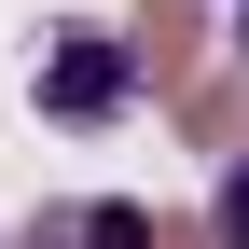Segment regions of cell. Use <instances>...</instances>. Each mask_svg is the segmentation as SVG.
Listing matches in <instances>:
<instances>
[{
  "mask_svg": "<svg viewBox=\"0 0 249 249\" xmlns=\"http://www.w3.org/2000/svg\"><path fill=\"white\" fill-rule=\"evenodd\" d=\"M152 249H222V235H194V222H152Z\"/></svg>",
  "mask_w": 249,
  "mask_h": 249,
  "instance_id": "8992f818",
  "label": "cell"
},
{
  "mask_svg": "<svg viewBox=\"0 0 249 249\" xmlns=\"http://www.w3.org/2000/svg\"><path fill=\"white\" fill-rule=\"evenodd\" d=\"M235 70H249V14H235Z\"/></svg>",
  "mask_w": 249,
  "mask_h": 249,
  "instance_id": "52a82bcc",
  "label": "cell"
},
{
  "mask_svg": "<svg viewBox=\"0 0 249 249\" xmlns=\"http://www.w3.org/2000/svg\"><path fill=\"white\" fill-rule=\"evenodd\" d=\"M124 55H139V83H152V97H194V83H208L194 0H139V28H124Z\"/></svg>",
  "mask_w": 249,
  "mask_h": 249,
  "instance_id": "7a4b0ae2",
  "label": "cell"
},
{
  "mask_svg": "<svg viewBox=\"0 0 249 249\" xmlns=\"http://www.w3.org/2000/svg\"><path fill=\"white\" fill-rule=\"evenodd\" d=\"M124 97H139L124 28H42V111H55V124H111Z\"/></svg>",
  "mask_w": 249,
  "mask_h": 249,
  "instance_id": "6da1fadb",
  "label": "cell"
},
{
  "mask_svg": "<svg viewBox=\"0 0 249 249\" xmlns=\"http://www.w3.org/2000/svg\"><path fill=\"white\" fill-rule=\"evenodd\" d=\"M28 249H152V208H124V194L42 208V222H28Z\"/></svg>",
  "mask_w": 249,
  "mask_h": 249,
  "instance_id": "3957f363",
  "label": "cell"
},
{
  "mask_svg": "<svg viewBox=\"0 0 249 249\" xmlns=\"http://www.w3.org/2000/svg\"><path fill=\"white\" fill-rule=\"evenodd\" d=\"M180 124H194L208 152H235V139H249V83H194V97H180Z\"/></svg>",
  "mask_w": 249,
  "mask_h": 249,
  "instance_id": "277c9868",
  "label": "cell"
},
{
  "mask_svg": "<svg viewBox=\"0 0 249 249\" xmlns=\"http://www.w3.org/2000/svg\"><path fill=\"white\" fill-rule=\"evenodd\" d=\"M208 235H222V249H249V152H235V180H222V208H208Z\"/></svg>",
  "mask_w": 249,
  "mask_h": 249,
  "instance_id": "5b68a950",
  "label": "cell"
}]
</instances>
